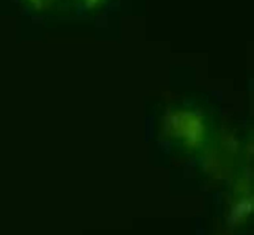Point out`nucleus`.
<instances>
[{
    "instance_id": "obj_1",
    "label": "nucleus",
    "mask_w": 254,
    "mask_h": 235,
    "mask_svg": "<svg viewBox=\"0 0 254 235\" xmlns=\"http://www.w3.org/2000/svg\"><path fill=\"white\" fill-rule=\"evenodd\" d=\"M35 6L47 10H74L93 6L98 0H31Z\"/></svg>"
}]
</instances>
